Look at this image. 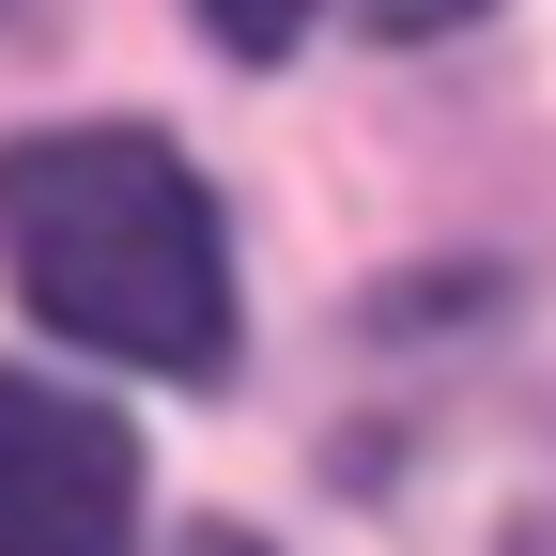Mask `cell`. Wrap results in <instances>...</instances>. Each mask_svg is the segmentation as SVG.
Returning <instances> with one entry per match:
<instances>
[{
    "mask_svg": "<svg viewBox=\"0 0 556 556\" xmlns=\"http://www.w3.org/2000/svg\"><path fill=\"white\" fill-rule=\"evenodd\" d=\"M0 263L16 294L93 340V356L155 371V387H217L232 371V248L217 201L155 124H47L0 155Z\"/></svg>",
    "mask_w": 556,
    "mask_h": 556,
    "instance_id": "cell-1",
    "label": "cell"
},
{
    "mask_svg": "<svg viewBox=\"0 0 556 556\" xmlns=\"http://www.w3.org/2000/svg\"><path fill=\"white\" fill-rule=\"evenodd\" d=\"M124 526H139V433L47 371H0V556H124Z\"/></svg>",
    "mask_w": 556,
    "mask_h": 556,
    "instance_id": "cell-2",
    "label": "cell"
},
{
    "mask_svg": "<svg viewBox=\"0 0 556 556\" xmlns=\"http://www.w3.org/2000/svg\"><path fill=\"white\" fill-rule=\"evenodd\" d=\"M201 16H217V47H232V62H278V47L309 31V0H201Z\"/></svg>",
    "mask_w": 556,
    "mask_h": 556,
    "instance_id": "cell-3",
    "label": "cell"
},
{
    "mask_svg": "<svg viewBox=\"0 0 556 556\" xmlns=\"http://www.w3.org/2000/svg\"><path fill=\"white\" fill-rule=\"evenodd\" d=\"M479 0H356V31H464Z\"/></svg>",
    "mask_w": 556,
    "mask_h": 556,
    "instance_id": "cell-4",
    "label": "cell"
},
{
    "mask_svg": "<svg viewBox=\"0 0 556 556\" xmlns=\"http://www.w3.org/2000/svg\"><path fill=\"white\" fill-rule=\"evenodd\" d=\"M186 556H263V541H248V526H201V541H186Z\"/></svg>",
    "mask_w": 556,
    "mask_h": 556,
    "instance_id": "cell-5",
    "label": "cell"
}]
</instances>
